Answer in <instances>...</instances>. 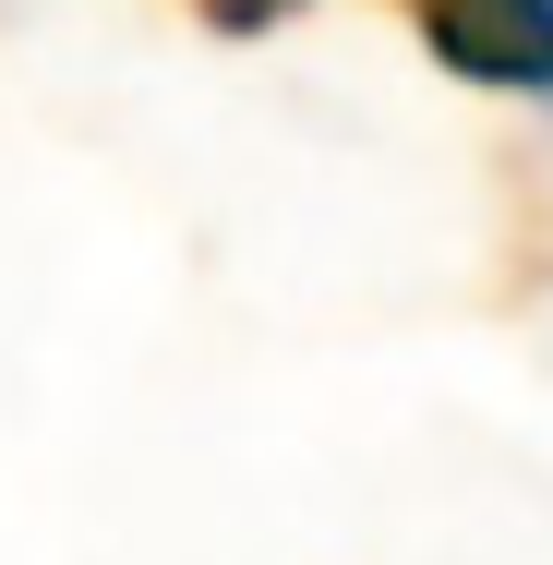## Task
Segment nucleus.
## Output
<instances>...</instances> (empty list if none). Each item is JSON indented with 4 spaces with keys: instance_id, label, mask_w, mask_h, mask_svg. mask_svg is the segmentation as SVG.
<instances>
[{
    "instance_id": "f257e3e1",
    "label": "nucleus",
    "mask_w": 553,
    "mask_h": 565,
    "mask_svg": "<svg viewBox=\"0 0 553 565\" xmlns=\"http://www.w3.org/2000/svg\"><path fill=\"white\" fill-rule=\"evenodd\" d=\"M397 24L481 97H553V0H397Z\"/></svg>"
},
{
    "instance_id": "f03ea898",
    "label": "nucleus",
    "mask_w": 553,
    "mask_h": 565,
    "mask_svg": "<svg viewBox=\"0 0 553 565\" xmlns=\"http://www.w3.org/2000/svg\"><path fill=\"white\" fill-rule=\"evenodd\" d=\"M181 12H193L205 36H277V24H301L313 0H181Z\"/></svg>"
}]
</instances>
